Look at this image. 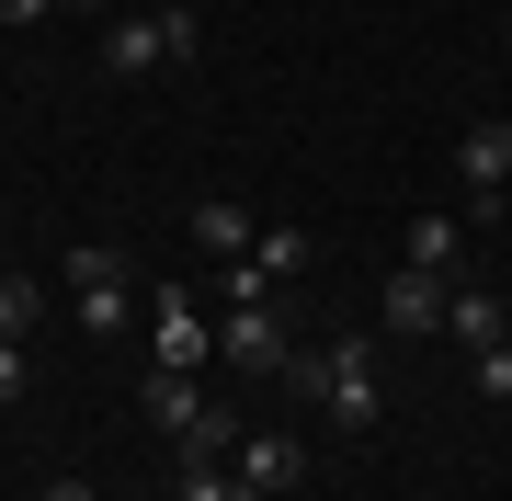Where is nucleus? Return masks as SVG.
<instances>
[{
  "mask_svg": "<svg viewBox=\"0 0 512 501\" xmlns=\"http://www.w3.org/2000/svg\"><path fill=\"white\" fill-rule=\"evenodd\" d=\"M23 388H35V365H23V342H0V410H12Z\"/></svg>",
  "mask_w": 512,
  "mask_h": 501,
  "instance_id": "nucleus-18",
  "label": "nucleus"
},
{
  "mask_svg": "<svg viewBox=\"0 0 512 501\" xmlns=\"http://www.w3.org/2000/svg\"><path fill=\"white\" fill-rule=\"evenodd\" d=\"M456 183H467V228H490L512 205V126L501 114H478V126L456 137Z\"/></svg>",
  "mask_w": 512,
  "mask_h": 501,
  "instance_id": "nucleus-3",
  "label": "nucleus"
},
{
  "mask_svg": "<svg viewBox=\"0 0 512 501\" xmlns=\"http://www.w3.org/2000/svg\"><path fill=\"white\" fill-rule=\"evenodd\" d=\"M160 46H171V69H194V57H205V23L183 12V0H171V12H160Z\"/></svg>",
  "mask_w": 512,
  "mask_h": 501,
  "instance_id": "nucleus-17",
  "label": "nucleus"
},
{
  "mask_svg": "<svg viewBox=\"0 0 512 501\" xmlns=\"http://www.w3.org/2000/svg\"><path fill=\"white\" fill-rule=\"evenodd\" d=\"M478 388H490V399H512V342H490V353H478Z\"/></svg>",
  "mask_w": 512,
  "mask_h": 501,
  "instance_id": "nucleus-19",
  "label": "nucleus"
},
{
  "mask_svg": "<svg viewBox=\"0 0 512 501\" xmlns=\"http://www.w3.org/2000/svg\"><path fill=\"white\" fill-rule=\"evenodd\" d=\"M251 262H262L274 285H296V274H308V228H262V240H251Z\"/></svg>",
  "mask_w": 512,
  "mask_h": 501,
  "instance_id": "nucleus-16",
  "label": "nucleus"
},
{
  "mask_svg": "<svg viewBox=\"0 0 512 501\" xmlns=\"http://www.w3.org/2000/svg\"><path fill=\"white\" fill-rule=\"evenodd\" d=\"M217 365H239V376H296L285 297H274V308H217Z\"/></svg>",
  "mask_w": 512,
  "mask_h": 501,
  "instance_id": "nucleus-4",
  "label": "nucleus"
},
{
  "mask_svg": "<svg viewBox=\"0 0 512 501\" xmlns=\"http://www.w3.org/2000/svg\"><path fill=\"white\" fill-rule=\"evenodd\" d=\"M251 240H262V217L239 194H194V251L205 262H251Z\"/></svg>",
  "mask_w": 512,
  "mask_h": 501,
  "instance_id": "nucleus-9",
  "label": "nucleus"
},
{
  "mask_svg": "<svg viewBox=\"0 0 512 501\" xmlns=\"http://www.w3.org/2000/svg\"><path fill=\"white\" fill-rule=\"evenodd\" d=\"M296 388L330 410V433H376L387 422V388H376V342H330V353H296Z\"/></svg>",
  "mask_w": 512,
  "mask_h": 501,
  "instance_id": "nucleus-1",
  "label": "nucleus"
},
{
  "mask_svg": "<svg viewBox=\"0 0 512 501\" xmlns=\"http://www.w3.org/2000/svg\"><path fill=\"white\" fill-rule=\"evenodd\" d=\"M137 410H148V433H171V445H183V433L205 422V388H194V376H171V365H148Z\"/></svg>",
  "mask_w": 512,
  "mask_h": 501,
  "instance_id": "nucleus-10",
  "label": "nucleus"
},
{
  "mask_svg": "<svg viewBox=\"0 0 512 501\" xmlns=\"http://www.w3.org/2000/svg\"><path fill=\"white\" fill-rule=\"evenodd\" d=\"M148 365H171V376L217 365V319H205L194 297H160V342H148Z\"/></svg>",
  "mask_w": 512,
  "mask_h": 501,
  "instance_id": "nucleus-7",
  "label": "nucleus"
},
{
  "mask_svg": "<svg viewBox=\"0 0 512 501\" xmlns=\"http://www.w3.org/2000/svg\"><path fill=\"white\" fill-rule=\"evenodd\" d=\"M285 285L262 274V262H217V308H274Z\"/></svg>",
  "mask_w": 512,
  "mask_h": 501,
  "instance_id": "nucleus-15",
  "label": "nucleus"
},
{
  "mask_svg": "<svg viewBox=\"0 0 512 501\" xmlns=\"http://www.w3.org/2000/svg\"><path fill=\"white\" fill-rule=\"evenodd\" d=\"M35 319H46V285L35 274H0V342H35Z\"/></svg>",
  "mask_w": 512,
  "mask_h": 501,
  "instance_id": "nucleus-13",
  "label": "nucleus"
},
{
  "mask_svg": "<svg viewBox=\"0 0 512 501\" xmlns=\"http://www.w3.org/2000/svg\"><path fill=\"white\" fill-rule=\"evenodd\" d=\"M57 12H114V0H57Z\"/></svg>",
  "mask_w": 512,
  "mask_h": 501,
  "instance_id": "nucleus-22",
  "label": "nucleus"
},
{
  "mask_svg": "<svg viewBox=\"0 0 512 501\" xmlns=\"http://www.w3.org/2000/svg\"><path fill=\"white\" fill-rule=\"evenodd\" d=\"M239 490H262V501H285L296 479H308V445H296V433H239Z\"/></svg>",
  "mask_w": 512,
  "mask_h": 501,
  "instance_id": "nucleus-6",
  "label": "nucleus"
},
{
  "mask_svg": "<svg viewBox=\"0 0 512 501\" xmlns=\"http://www.w3.org/2000/svg\"><path fill=\"white\" fill-rule=\"evenodd\" d=\"M239 501H262V490H239Z\"/></svg>",
  "mask_w": 512,
  "mask_h": 501,
  "instance_id": "nucleus-23",
  "label": "nucleus"
},
{
  "mask_svg": "<svg viewBox=\"0 0 512 501\" xmlns=\"http://www.w3.org/2000/svg\"><path fill=\"white\" fill-rule=\"evenodd\" d=\"M171 501H239V467H228V456H183Z\"/></svg>",
  "mask_w": 512,
  "mask_h": 501,
  "instance_id": "nucleus-14",
  "label": "nucleus"
},
{
  "mask_svg": "<svg viewBox=\"0 0 512 501\" xmlns=\"http://www.w3.org/2000/svg\"><path fill=\"white\" fill-rule=\"evenodd\" d=\"M0 23H12V35H23V23H46V0H0Z\"/></svg>",
  "mask_w": 512,
  "mask_h": 501,
  "instance_id": "nucleus-20",
  "label": "nucleus"
},
{
  "mask_svg": "<svg viewBox=\"0 0 512 501\" xmlns=\"http://www.w3.org/2000/svg\"><path fill=\"white\" fill-rule=\"evenodd\" d=\"M410 262H421V274H444V285H456V274H467V217H444V205H421V217H410Z\"/></svg>",
  "mask_w": 512,
  "mask_h": 501,
  "instance_id": "nucleus-11",
  "label": "nucleus"
},
{
  "mask_svg": "<svg viewBox=\"0 0 512 501\" xmlns=\"http://www.w3.org/2000/svg\"><path fill=\"white\" fill-rule=\"evenodd\" d=\"M57 274H69V308H80V331H92V342H126V331H137V274H126V251H114V240L57 251Z\"/></svg>",
  "mask_w": 512,
  "mask_h": 501,
  "instance_id": "nucleus-2",
  "label": "nucleus"
},
{
  "mask_svg": "<svg viewBox=\"0 0 512 501\" xmlns=\"http://www.w3.org/2000/svg\"><path fill=\"white\" fill-rule=\"evenodd\" d=\"M376 319H387L399 342H433V331H444V274L399 262V274H387V297H376Z\"/></svg>",
  "mask_w": 512,
  "mask_h": 501,
  "instance_id": "nucleus-5",
  "label": "nucleus"
},
{
  "mask_svg": "<svg viewBox=\"0 0 512 501\" xmlns=\"http://www.w3.org/2000/svg\"><path fill=\"white\" fill-rule=\"evenodd\" d=\"M444 331H456L467 353H490V342H501V297H490V285H467V274H456V285H444Z\"/></svg>",
  "mask_w": 512,
  "mask_h": 501,
  "instance_id": "nucleus-12",
  "label": "nucleus"
},
{
  "mask_svg": "<svg viewBox=\"0 0 512 501\" xmlns=\"http://www.w3.org/2000/svg\"><path fill=\"white\" fill-rule=\"evenodd\" d=\"M103 69H114V80H160V69H171L160 12H103Z\"/></svg>",
  "mask_w": 512,
  "mask_h": 501,
  "instance_id": "nucleus-8",
  "label": "nucleus"
},
{
  "mask_svg": "<svg viewBox=\"0 0 512 501\" xmlns=\"http://www.w3.org/2000/svg\"><path fill=\"white\" fill-rule=\"evenodd\" d=\"M46 501H103V490L92 479H46Z\"/></svg>",
  "mask_w": 512,
  "mask_h": 501,
  "instance_id": "nucleus-21",
  "label": "nucleus"
}]
</instances>
